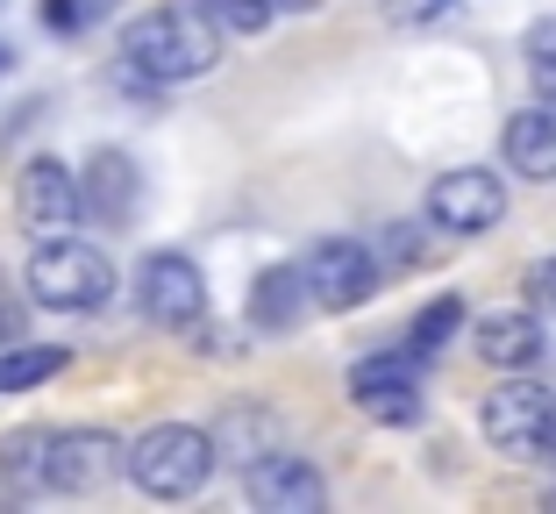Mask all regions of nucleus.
<instances>
[{
  "mask_svg": "<svg viewBox=\"0 0 556 514\" xmlns=\"http://www.w3.org/2000/svg\"><path fill=\"white\" fill-rule=\"evenodd\" d=\"M122 65L150 86H186L222 65V22L200 0H164L122 29Z\"/></svg>",
  "mask_w": 556,
  "mask_h": 514,
  "instance_id": "f257e3e1",
  "label": "nucleus"
},
{
  "mask_svg": "<svg viewBox=\"0 0 556 514\" xmlns=\"http://www.w3.org/2000/svg\"><path fill=\"white\" fill-rule=\"evenodd\" d=\"M222 450H214V429H193V422H157L129 443V479L143 486L150 500H193L207 493Z\"/></svg>",
  "mask_w": 556,
  "mask_h": 514,
  "instance_id": "f03ea898",
  "label": "nucleus"
},
{
  "mask_svg": "<svg viewBox=\"0 0 556 514\" xmlns=\"http://www.w3.org/2000/svg\"><path fill=\"white\" fill-rule=\"evenodd\" d=\"M22 286H29V300L50 308V315H100L115 300V265L93 243H79V236H43Z\"/></svg>",
  "mask_w": 556,
  "mask_h": 514,
  "instance_id": "7ed1b4c3",
  "label": "nucleus"
},
{
  "mask_svg": "<svg viewBox=\"0 0 556 514\" xmlns=\"http://www.w3.org/2000/svg\"><path fill=\"white\" fill-rule=\"evenodd\" d=\"M549 429H556V386L528 379V372H507V379H500L485 400H478V436H485L500 457L542 465Z\"/></svg>",
  "mask_w": 556,
  "mask_h": 514,
  "instance_id": "20e7f679",
  "label": "nucleus"
},
{
  "mask_svg": "<svg viewBox=\"0 0 556 514\" xmlns=\"http://www.w3.org/2000/svg\"><path fill=\"white\" fill-rule=\"evenodd\" d=\"M350 400H357V415H364V422L414 429V422L428 415V408H421V358H414L407 343H400V350H378V358H364V365L350 372Z\"/></svg>",
  "mask_w": 556,
  "mask_h": 514,
  "instance_id": "39448f33",
  "label": "nucleus"
},
{
  "mask_svg": "<svg viewBox=\"0 0 556 514\" xmlns=\"http://www.w3.org/2000/svg\"><path fill=\"white\" fill-rule=\"evenodd\" d=\"M15 215L22 229L43 243V236H72L93 208H86V179L65 165V158H29L15 179Z\"/></svg>",
  "mask_w": 556,
  "mask_h": 514,
  "instance_id": "423d86ee",
  "label": "nucleus"
},
{
  "mask_svg": "<svg viewBox=\"0 0 556 514\" xmlns=\"http://www.w3.org/2000/svg\"><path fill=\"white\" fill-rule=\"evenodd\" d=\"M307 286L321 300V315H350V308H364L386 286V265H378V250L357 243V236H321L307 250Z\"/></svg>",
  "mask_w": 556,
  "mask_h": 514,
  "instance_id": "0eeeda50",
  "label": "nucleus"
},
{
  "mask_svg": "<svg viewBox=\"0 0 556 514\" xmlns=\"http://www.w3.org/2000/svg\"><path fill=\"white\" fill-rule=\"evenodd\" d=\"M428 222H435L442 236L500 229V222H507V186H500V172H485V165L435 172V186H428Z\"/></svg>",
  "mask_w": 556,
  "mask_h": 514,
  "instance_id": "6e6552de",
  "label": "nucleus"
},
{
  "mask_svg": "<svg viewBox=\"0 0 556 514\" xmlns=\"http://www.w3.org/2000/svg\"><path fill=\"white\" fill-rule=\"evenodd\" d=\"M136 300L157 329H179V336L200 329V315H207V286H200V265L186 250H150L136 265Z\"/></svg>",
  "mask_w": 556,
  "mask_h": 514,
  "instance_id": "1a4fd4ad",
  "label": "nucleus"
},
{
  "mask_svg": "<svg viewBox=\"0 0 556 514\" xmlns=\"http://www.w3.org/2000/svg\"><path fill=\"white\" fill-rule=\"evenodd\" d=\"M129 472V443L108 429H58L50 436V493H100Z\"/></svg>",
  "mask_w": 556,
  "mask_h": 514,
  "instance_id": "9d476101",
  "label": "nucleus"
},
{
  "mask_svg": "<svg viewBox=\"0 0 556 514\" xmlns=\"http://www.w3.org/2000/svg\"><path fill=\"white\" fill-rule=\"evenodd\" d=\"M243 493H250V507H264V514H314L328 500V486L300 450L278 443L271 457H257V465L243 472Z\"/></svg>",
  "mask_w": 556,
  "mask_h": 514,
  "instance_id": "9b49d317",
  "label": "nucleus"
},
{
  "mask_svg": "<svg viewBox=\"0 0 556 514\" xmlns=\"http://www.w3.org/2000/svg\"><path fill=\"white\" fill-rule=\"evenodd\" d=\"M471 350L492 372H535V358L549 350V329H542L535 308H492V315H478Z\"/></svg>",
  "mask_w": 556,
  "mask_h": 514,
  "instance_id": "f8f14e48",
  "label": "nucleus"
},
{
  "mask_svg": "<svg viewBox=\"0 0 556 514\" xmlns=\"http://www.w3.org/2000/svg\"><path fill=\"white\" fill-rule=\"evenodd\" d=\"M314 308H321V300H314V286H307V265H271V272H257V286H250V322L271 329V336L300 329Z\"/></svg>",
  "mask_w": 556,
  "mask_h": 514,
  "instance_id": "ddd939ff",
  "label": "nucleus"
},
{
  "mask_svg": "<svg viewBox=\"0 0 556 514\" xmlns=\"http://www.w3.org/2000/svg\"><path fill=\"white\" fill-rule=\"evenodd\" d=\"M500 150H507V165L521 172V179L556 186V100L521 108V115L507 122V136H500Z\"/></svg>",
  "mask_w": 556,
  "mask_h": 514,
  "instance_id": "4468645a",
  "label": "nucleus"
},
{
  "mask_svg": "<svg viewBox=\"0 0 556 514\" xmlns=\"http://www.w3.org/2000/svg\"><path fill=\"white\" fill-rule=\"evenodd\" d=\"M79 179H86V208H93L100 222H129L136 208H143V179H136V158H122V150H93Z\"/></svg>",
  "mask_w": 556,
  "mask_h": 514,
  "instance_id": "2eb2a0df",
  "label": "nucleus"
},
{
  "mask_svg": "<svg viewBox=\"0 0 556 514\" xmlns=\"http://www.w3.org/2000/svg\"><path fill=\"white\" fill-rule=\"evenodd\" d=\"M214 450H222V465L250 472L257 457H271V450H278V415H271V408H257V400L229 408V415L214 422Z\"/></svg>",
  "mask_w": 556,
  "mask_h": 514,
  "instance_id": "dca6fc26",
  "label": "nucleus"
},
{
  "mask_svg": "<svg viewBox=\"0 0 556 514\" xmlns=\"http://www.w3.org/2000/svg\"><path fill=\"white\" fill-rule=\"evenodd\" d=\"M50 436L58 429H8L0 436V486L8 493H50Z\"/></svg>",
  "mask_w": 556,
  "mask_h": 514,
  "instance_id": "f3484780",
  "label": "nucleus"
},
{
  "mask_svg": "<svg viewBox=\"0 0 556 514\" xmlns=\"http://www.w3.org/2000/svg\"><path fill=\"white\" fill-rule=\"evenodd\" d=\"M72 358L58 343H0V393H36L43 379H58Z\"/></svg>",
  "mask_w": 556,
  "mask_h": 514,
  "instance_id": "a211bd4d",
  "label": "nucleus"
},
{
  "mask_svg": "<svg viewBox=\"0 0 556 514\" xmlns=\"http://www.w3.org/2000/svg\"><path fill=\"white\" fill-rule=\"evenodd\" d=\"M457 329H464V300H457V293H435L421 315L407 322V350L428 365V358H442V350L457 343Z\"/></svg>",
  "mask_w": 556,
  "mask_h": 514,
  "instance_id": "6ab92c4d",
  "label": "nucleus"
},
{
  "mask_svg": "<svg viewBox=\"0 0 556 514\" xmlns=\"http://www.w3.org/2000/svg\"><path fill=\"white\" fill-rule=\"evenodd\" d=\"M521 58H528V79H535V93L556 100V15H542L535 29L521 36Z\"/></svg>",
  "mask_w": 556,
  "mask_h": 514,
  "instance_id": "aec40b11",
  "label": "nucleus"
},
{
  "mask_svg": "<svg viewBox=\"0 0 556 514\" xmlns=\"http://www.w3.org/2000/svg\"><path fill=\"white\" fill-rule=\"evenodd\" d=\"M214 22H222V36H264L278 15V0H200Z\"/></svg>",
  "mask_w": 556,
  "mask_h": 514,
  "instance_id": "412c9836",
  "label": "nucleus"
},
{
  "mask_svg": "<svg viewBox=\"0 0 556 514\" xmlns=\"http://www.w3.org/2000/svg\"><path fill=\"white\" fill-rule=\"evenodd\" d=\"M371 250H378V265H386V272H393V265H421V236H414V222H393Z\"/></svg>",
  "mask_w": 556,
  "mask_h": 514,
  "instance_id": "4be33fe9",
  "label": "nucleus"
},
{
  "mask_svg": "<svg viewBox=\"0 0 556 514\" xmlns=\"http://www.w3.org/2000/svg\"><path fill=\"white\" fill-rule=\"evenodd\" d=\"M86 22H93V0H43V29H58V36H79Z\"/></svg>",
  "mask_w": 556,
  "mask_h": 514,
  "instance_id": "5701e85b",
  "label": "nucleus"
},
{
  "mask_svg": "<svg viewBox=\"0 0 556 514\" xmlns=\"http://www.w3.org/2000/svg\"><path fill=\"white\" fill-rule=\"evenodd\" d=\"M457 15V0H400L393 22H450Z\"/></svg>",
  "mask_w": 556,
  "mask_h": 514,
  "instance_id": "b1692460",
  "label": "nucleus"
},
{
  "mask_svg": "<svg viewBox=\"0 0 556 514\" xmlns=\"http://www.w3.org/2000/svg\"><path fill=\"white\" fill-rule=\"evenodd\" d=\"M0 343H22V300L8 279H0Z\"/></svg>",
  "mask_w": 556,
  "mask_h": 514,
  "instance_id": "393cba45",
  "label": "nucleus"
},
{
  "mask_svg": "<svg viewBox=\"0 0 556 514\" xmlns=\"http://www.w3.org/2000/svg\"><path fill=\"white\" fill-rule=\"evenodd\" d=\"M528 286H535V293H542V300H556V258H542V265H535V272H528Z\"/></svg>",
  "mask_w": 556,
  "mask_h": 514,
  "instance_id": "a878e982",
  "label": "nucleus"
},
{
  "mask_svg": "<svg viewBox=\"0 0 556 514\" xmlns=\"http://www.w3.org/2000/svg\"><path fill=\"white\" fill-rule=\"evenodd\" d=\"M321 0H278V15H314Z\"/></svg>",
  "mask_w": 556,
  "mask_h": 514,
  "instance_id": "bb28decb",
  "label": "nucleus"
},
{
  "mask_svg": "<svg viewBox=\"0 0 556 514\" xmlns=\"http://www.w3.org/2000/svg\"><path fill=\"white\" fill-rule=\"evenodd\" d=\"M542 465H556V429H549V450H542Z\"/></svg>",
  "mask_w": 556,
  "mask_h": 514,
  "instance_id": "cd10ccee",
  "label": "nucleus"
},
{
  "mask_svg": "<svg viewBox=\"0 0 556 514\" xmlns=\"http://www.w3.org/2000/svg\"><path fill=\"white\" fill-rule=\"evenodd\" d=\"M0 65H8V50H0Z\"/></svg>",
  "mask_w": 556,
  "mask_h": 514,
  "instance_id": "c85d7f7f",
  "label": "nucleus"
},
{
  "mask_svg": "<svg viewBox=\"0 0 556 514\" xmlns=\"http://www.w3.org/2000/svg\"><path fill=\"white\" fill-rule=\"evenodd\" d=\"M0 8H8V0H0Z\"/></svg>",
  "mask_w": 556,
  "mask_h": 514,
  "instance_id": "c756f323",
  "label": "nucleus"
}]
</instances>
